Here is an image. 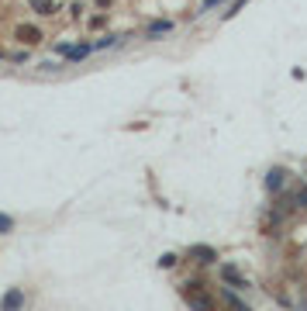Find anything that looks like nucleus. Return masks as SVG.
I'll return each instance as SVG.
<instances>
[{
    "label": "nucleus",
    "instance_id": "7ed1b4c3",
    "mask_svg": "<svg viewBox=\"0 0 307 311\" xmlns=\"http://www.w3.org/2000/svg\"><path fill=\"white\" fill-rule=\"evenodd\" d=\"M169 31H173V24H169V21H152V24L145 28V35H148V38H156V35H169Z\"/></svg>",
    "mask_w": 307,
    "mask_h": 311
},
{
    "label": "nucleus",
    "instance_id": "39448f33",
    "mask_svg": "<svg viewBox=\"0 0 307 311\" xmlns=\"http://www.w3.org/2000/svg\"><path fill=\"white\" fill-rule=\"evenodd\" d=\"M186 301H190V308H197V311H214L207 297H194V294H190V291H186Z\"/></svg>",
    "mask_w": 307,
    "mask_h": 311
},
{
    "label": "nucleus",
    "instance_id": "f257e3e1",
    "mask_svg": "<svg viewBox=\"0 0 307 311\" xmlns=\"http://www.w3.org/2000/svg\"><path fill=\"white\" fill-rule=\"evenodd\" d=\"M190 256H194L197 263H214V259H217V253H214L211 246H190Z\"/></svg>",
    "mask_w": 307,
    "mask_h": 311
},
{
    "label": "nucleus",
    "instance_id": "423d86ee",
    "mask_svg": "<svg viewBox=\"0 0 307 311\" xmlns=\"http://www.w3.org/2000/svg\"><path fill=\"white\" fill-rule=\"evenodd\" d=\"M221 277H224L228 284H235V287H245V280H242V277L235 273V270H232V266H224V270H221Z\"/></svg>",
    "mask_w": 307,
    "mask_h": 311
},
{
    "label": "nucleus",
    "instance_id": "6e6552de",
    "mask_svg": "<svg viewBox=\"0 0 307 311\" xmlns=\"http://www.w3.org/2000/svg\"><path fill=\"white\" fill-rule=\"evenodd\" d=\"M217 4H221V0H204V4H200V11H197V14H207V11H211V7H217Z\"/></svg>",
    "mask_w": 307,
    "mask_h": 311
},
{
    "label": "nucleus",
    "instance_id": "20e7f679",
    "mask_svg": "<svg viewBox=\"0 0 307 311\" xmlns=\"http://www.w3.org/2000/svg\"><path fill=\"white\" fill-rule=\"evenodd\" d=\"M283 176H287L283 170H270V176H266V187H270V190H280V187H283Z\"/></svg>",
    "mask_w": 307,
    "mask_h": 311
},
{
    "label": "nucleus",
    "instance_id": "f03ea898",
    "mask_svg": "<svg viewBox=\"0 0 307 311\" xmlns=\"http://www.w3.org/2000/svg\"><path fill=\"white\" fill-rule=\"evenodd\" d=\"M21 304H24V294L21 291H7V297H4V311H21Z\"/></svg>",
    "mask_w": 307,
    "mask_h": 311
},
{
    "label": "nucleus",
    "instance_id": "9d476101",
    "mask_svg": "<svg viewBox=\"0 0 307 311\" xmlns=\"http://www.w3.org/2000/svg\"><path fill=\"white\" fill-rule=\"evenodd\" d=\"M297 204H300V208H307V187H304V190H297Z\"/></svg>",
    "mask_w": 307,
    "mask_h": 311
},
{
    "label": "nucleus",
    "instance_id": "1a4fd4ad",
    "mask_svg": "<svg viewBox=\"0 0 307 311\" xmlns=\"http://www.w3.org/2000/svg\"><path fill=\"white\" fill-rule=\"evenodd\" d=\"M173 263H176V256H173V253H166V256H163V259H159V266H166V270H169V266H173Z\"/></svg>",
    "mask_w": 307,
    "mask_h": 311
},
{
    "label": "nucleus",
    "instance_id": "0eeeda50",
    "mask_svg": "<svg viewBox=\"0 0 307 311\" xmlns=\"http://www.w3.org/2000/svg\"><path fill=\"white\" fill-rule=\"evenodd\" d=\"M14 228V218H7V214H0V232H11Z\"/></svg>",
    "mask_w": 307,
    "mask_h": 311
}]
</instances>
